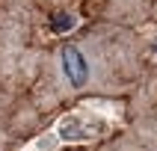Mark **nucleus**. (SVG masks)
Returning <instances> with one entry per match:
<instances>
[{
	"label": "nucleus",
	"instance_id": "obj_1",
	"mask_svg": "<svg viewBox=\"0 0 157 151\" xmlns=\"http://www.w3.org/2000/svg\"><path fill=\"white\" fill-rule=\"evenodd\" d=\"M56 80L68 95H113L124 92L140 65L136 39L113 27H98L83 39L65 42L53 56Z\"/></svg>",
	"mask_w": 157,
	"mask_h": 151
},
{
	"label": "nucleus",
	"instance_id": "obj_4",
	"mask_svg": "<svg viewBox=\"0 0 157 151\" xmlns=\"http://www.w3.org/2000/svg\"><path fill=\"white\" fill-rule=\"evenodd\" d=\"M98 151H157L154 136H142V133H128V136H116L104 142Z\"/></svg>",
	"mask_w": 157,
	"mask_h": 151
},
{
	"label": "nucleus",
	"instance_id": "obj_6",
	"mask_svg": "<svg viewBox=\"0 0 157 151\" xmlns=\"http://www.w3.org/2000/svg\"><path fill=\"white\" fill-rule=\"evenodd\" d=\"M148 53H151V56L157 59V30L151 33V42H148Z\"/></svg>",
	"mask_w": 157,
	"mask_h": 151
},
{
	"label": "nucleus",
	"instance_id": "obj_3",
	"mask_svg": "<svg viewBox=\"0 0 157 151\" xmlns=\"http://www.w3.org/2000/svg\"><path fill=\"white\" fill-rule=\"evenodd\" d=\"M107 12L113 21H122V24H133V21H142L145 15H151L154 9V0H104Z\"/></svg>",
	"mask_w": 157,
	"mask_h": 151
},
{
	"label": "nucleus",
	"instance_id": "obj_5",
	"mask_svg": "<svg viewBox=\"0 0 157 151\" xmlns=\"http://www.w3.org/2000/svg\"><path fill=\"white\" fill-rule=\"evenodd\" d=\"M80 21H77V15H74V12H59V15L53 18V24H51V30L56 36H68L71 30H74V27H77Z\"/></svg>",
	"mask_w": 157,
	"mask_h": 151
},
{
	"label": "nucleus",
	"instance_id": "obj_2",
	"mask_svg": "<svg viewBox=\"0 0 157 151\" xmlns=\"http://www.w3.org/2000/svg\"><path fill=\"white\" fill-rule=\"evenodd\" d=\"M119 107L104 104V101H86L83 107L59 115L51 130L62 145H89V142L104 139L107 133H113V124L119 119Z\"/></svg>",
	"mask_w": 157,
	"mask_h": 151
},
{
	"label": "nucleus",
	"instance_id": "obj_7",
	"mask_svg": "<svg viewBox=\"0 0 157 151\" xmlns=\"http://www.w3.org/2000/svg\"><path fill=\"white\" fill-rule=\"evenodd\" d=\"M151 15H154V18H157V0H154V9H151Z\"/></svg>",
	"mask_w": 157,
	"mask_h": 151
}]
</instances>
